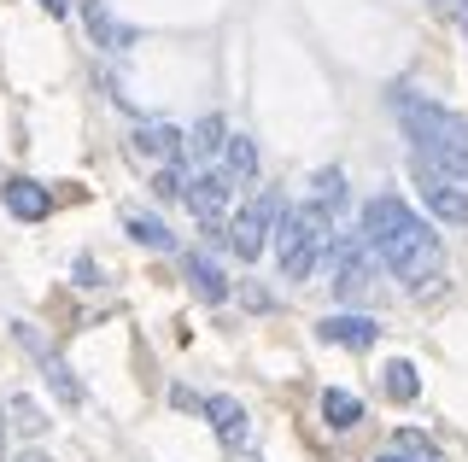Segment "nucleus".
<instances>
[{
	"instance_id": "nucleus-1",
	"label": "nucleus",
	"mask_w": 468,
	"mask_h": 462,
	"mask_svg": "<svg viewBox=\"0 0 468 462\" xmlns=\"http://www.w3.org/2000/svg\"><path fill=\"white\" fill-rule=\"evenodd\" d=\"M363 247L380 252V264H387L404 287L433 281L439 264H445V247H439V235L404 205V199H392V194H375L369 205H363Z\"/></svg>"
},
{
	"instance_id": "nucleus-2",
	"label": "nucleus",
	"mask_w": 468,
	"mask_h": 462,
	"mask_svg": "<svg viewBox=\"0 0 468 462\" xmlns=\"http://www.w3.org/2000/svg\"><path fill=\"white\" fill-rule=\"evenodd\" d=\"M399 123H404L410 152L421 164L468 182V118L463 111L439 106V100H421V94H399Z\"/></svg>"
},
{
	"instance_id": "nucleus-3",
	"label": "nucleus",
	"mask_w": 468,
	"mask_h": 462,
	"mask_svg": "<svg viewBox=\"0 0 468 462\" xmlns=\"http://www.w3.org/2000/svg\"><path fill=\"white\" fill-rule=\"evenodd\" d=\"M328 252V205H282L275 223V257H282V281H311L316 257Z\"/></svg>"
},
{
	"instance_id": "nucleus-4",
	"label": "nucleus",
	"mask_w": 468,
	"mask_h": 462,
	"mask_svg": "<svg viewBox=\"0 0 468 462\" xmlns=\"http://www.w3.org/2000/svg\"><path fill=\"white\" fill-rule=\"evenodd\" d=\"M410 176H416V187H421V205H428L439 223L468 228V182L445 176V170H433V164H421V158H410Z\"/></svg>"
},
{
	"instance_id": "nucleus-5",
	"label": "nucleus",
	"mask_w": 468,
	"mask_h": 462,
	"mask_svg": "<svg viewBox=\"0 0 468 462\" xmlns=\"http://www.w3.org/2000/svg\"><path fill=\"white\" fill-rule=\"evenodd\" d=\"M12 334H18V345H24V352L41 363V374H48V386L58 393V404H70V410H77V404H82V381H77V374H70L65 363H58V357L48 352V345H41V334H36L29 322H12Z\"/></svg>"
},
{
	"instance_id": "nucleus-6",
	"label": "nucleus",
	"mask_w": 468,
	"mask_h": 462,
	"mask_svg": "<svg viewBox=\"0 0 468 462\" xmlns=\"http://www.w3.org/2000/svg\"><path fill=\"white\" fill-rule=\"evenodd\" d=\"M334 287H340V299H363L375 287V269H369V257H363V240H351V235L334 240Z\"/></svg>"
},
{
	"instance_id": "nucleus-7",
	"label": "nucleus",
	"mask_w": 468,
	"mask_h": 462,
	"mask_svg": "<svg viewBox=\"0 0 468 462\" xmlns=\"http://www.w3.org/2000/svg\"><path fill=\"white\" fill-rule=\"evenodd\" d=\"M270 216H275V199H258V205H246V211H234V223H229V247L234 257H258L263 252V235H270Z\"/></svg>"
},
{
	"instance_id": "nucleus-8",
	"label": "nucleus",
	"mask_w": 468,
	"mask_h": 462,
	"mask_svg": "<svg viewBox=\"0 0 468 462\" xmlns=\"http://www.w3.org/2000/svg\"><path fill=\"white\" fill-rule=\"evenodd\" d=\"M316 340L322 345H346V352H369V345L380 340V322L375 316H322Z\"/></svg>"
},
{
	"instance_id": "nucleus-9",
	"label": "nucleus",
	"mask_w": 468,
	"mask_h": 462,
	"mask_svg": "<svg viewBox=\"0 0 468 462\" xmlns=\"http://www.w3.org/2000/svg\"><path fill=\"white\" fill-rule=\"evenodd\" d=\"M82 24H88V36H94V47H106V53L135 47V30H129L123 18H112L106 0H82Z\"/></svg>"
},
{
	"instance_id": "nucleus-10",
	"label": "nucleus",
	"mask_w": 468,
	"mask_h": 462,
	"mask_svg": "<svg viewBox=\"0 0 468 462\" xmlns=\"http://www.w3.org/2000/svg\"><path fill=\"white\" fill-rule=\"evenodd\" d=\"M0 199H6V211L18 216V223H41V216L53 211V194L41 182H29V176H12V182H0Z\"/></svg>"
},
{
	"instance_id": "nucleus-11",
	"label": "nucleus",
	"mask_w": 468,
	"mask_h": 462,
	"mask_svg": "<svg viewBox=\"0 0 468 462\" xmlns=\"http://www.w3.org/2000/svg\"><path fill=\"white\" fill-rule=\"evenodd\" d=\"M182 199H187V205H194V211L205 216V223H217V216L229 211V176H194Z\"/></svg>"
},
{
	"instance_id": "nucleus-12",
	"label": "nucleus",
	"mask_w": 468,
	"mask_h": 462,
	"mask_svg": "<svg viewBox=\"0 0 468 462\" xmlns=\"http://www.w3.org/2000/svg\"><path fill=\"white\" fill-rule=\"evenodd\" d=\"M182 264H187V281H194V293L205 299V305H223V299H229V281H223V269H217L205 252H187Z\"/></svg>"
},
{
	"instance_id": "nucleus-13",
	"label": "nucleus",
	"mask_w": 468,
	"mask_h": 462,
	"mask_svg": "<svg viewBox=\"0 0 468 462\" xmlns=\"http://www.w3.org/2000/svg\"><path fill=\"white\" fill-rule=\"evenodd\" d=\"M205 415H211V427H217V439H223V445H240L246 439V410L234 398H205Z\"/></svg>"
},
{
	"instance_id": "nucleus-14",
	"label": "nucleus",
	"mask_w": 468,
	"mask_h": 462,
	"mask_svg": "<svg viewBox=\"0 0 468 462\" xmlns=\"http://www.w3.org/2000/svg\"><path fill=\"white\" fill-rule=\"evenodd\" d=\"M223 176L229 182H252L258 176V147L246 135H229L223 141Z\"/></svg>"
},
{
	"instance_id": "nucleus-15",
	"label": "nucleus",
	"mask_w": 468,
	"mask_h": 462,
	"mask_svg": "<svg viewBox=\"0 0 468 462\" xmlns=\"http://www.w3.org/2000/svg\"><path fill=\"white\" fill-rule=\"evenodd\" d=\"M135 152H146V158H176V152H182V129H170V123L135 129Z\"/></svg>"
},
{
	"instance_id": "nucleus-16",
	"label": "nucleus",
	"mask_w": 468,
	"mask_h": 462,
	"mask_svg": "<svg viewBox=\"0 0 468 462\" xmlns=\"http://www.w3.org/2000/svg\"><path fill=\"white\" fill-rule=\"evenodd\" d=\"M123 228H129V240H135V247H153V252H176L170 228L158 223V216H141V211H129V216H123Z\"/></svg>"
},
{
	"instance_id": "nucleus-17",
	"label": "nucleus",
	"mask_w": 468,
	"mask_h": 462,
	"mask_svg": "<svg viewBox=\"0 0 468 462\" xmlns=\"http://www.w3.org/2000/svg\"><path fill=\"white\" fill-rule=\"evenodd\" d=\"M322 422L346 433V427H357V422H363V404L351 398V393H340V386H328V393H322Z\"/></svg>"
},
{
	"instance_id": "nucleus-18",
	"label": "nucleus",
	"mask_w": 468,
	"mask_h": 462,
	"mask_svg": "<svg viewBox=\"0 0 468 462\" xmlns=\"http://www.w3.org/2000/svg\"><path fill=\"white\" fill-rule=\"evenodd\" d=\"M387 398H399V404H416L421 398L416 363H404V357H392V363H387Z\"/></svg>"
},
{
	"instance_id": "nucleus-19",
	"label": "nucleus",
	"mask_w": 468,
	"mask_h": 462,
	"mask_svg": "<svg viewBox=\"0 0 468 462\" xmlns=\"http://www.w3.org/2000/svg\"><path fill=\"white\" fill-rule=\"evenodd\" d=\"M223 141H229V129H223V118H205V123L194 129V152H199V158L223 152Z\"/></svg>"
},
{
	"instance_id": "nucleus-20",
	"label": "nucleus",
	"mask_w": 468,
	"mask_h": 462,
	"mask_svg": "<svg viewBox=\"0 0 468 462\" xmlns=\"http://www.w3.org/2000/svg\"><path fill=\"white\" fill-rule=\"evenodd\" d=\"M399 457H404V462H445V457H439L416 427H404V433H399Z\"/></svg>"
},
{
	"instance_id": "nucleus-21",
	"label": "nucleus",
	"mask_w": 468,
	"mask_h": 462,
	"mask_svg": "<svg viewBox=\"0 0 468 462\" xmlns=\"http://www.w3.org/2000/svg\"><path fill=\"white\" fill-rule=\"evenodd\" d=\"M311 187H316V205H328V211L346 199V176H340V170H316V182H311Z\"/></svg>"
},
{
	"instance_id": "nucleus-22",
	"label": "nucleus",
	"mask_w": 468,
	"mask_h": 462,
	"mask_svg": "<svg viewBox=\"0 0 468 462\" xmlns=\"http://www.w3.org/2000/svg\"><path fill=\"white\" fill-rule=\"evenodd\" d=\"M153 194H158V199H182V194H187V187H182V170H176V164H170V170H158Z\"/></svg>"
},
{
	"instance_id": "nucleus-23",
	"label": "nucleus",
	"mask_w": 468,
	"mask_h": 462,
	"mask_svg": "<svg viewBox=\"0 0 468 462\" xmlns=\"http://www.w3.org/2000/svg\"><path fill=\"white\" fill-rule=\"evenodd\" d=\"M12 415H18V427H24V433H41V410H36L29 398H12Z\"/></svg>"
},
{
	"instance_id": "nucleus-24",
	"label": "nucleus",
	"mask_w": 468,
	"mask_h": 462,
	"mask_svg": "<svg viewBox=\"0 0 468 462\" xmlns=\"http://www.w3.org/2000/svg\"><path fill=\"white\" fill-rule=\"evenodd\" d=\"M77 281H82V287H100V269L88 264V257H82V264H77Z\"/></svg>"
},
{
	"instance_id": "nucleus-25",
	"label": "nucleus",
	"mask_w": 468,
	"mask_h": 462,
	"mask_svg": "<svg viewBox=\"0 0 468 462\" xmlns=\"http://www.w3.org/2000/svg\"><path fill=\"white\" fill-rule=\"evenodd\" d=\"M439 12H451V18H468V0H433Z\"/></svg>"
},
{
	"instance_id": "nucleus-26",
	"label": "nucleus",
	"mask_w": 468,
	"mask_h": 462,
	"mask_svg": "<svg viewBox=\"0 0 468 462\" xmlns=\"http://www.w3.org/2000/svg\"><path fill=\"white\" fill-rule=\"evenodd\" d=\"M36 6H48V18H58V12H65V0H36Z\"/></svg>"
},
{
	"instance_id": "nucleus-27",
	"label": "nucleus",
	"mask_w": 468,
	"mask_h": 462,
	"mask_svg": "<svg viewBox=\"0 0 468 462\" xmlns=\"http://www.w3.org/2000/svg\"><path fill=\"white\" fill-rule=\"evenodd\" d=\"M0 462H6V415H0Z\"/></svg>"
},
{
	"instance_id": "nucleus-28",
	"label": "nucleus",
	"mask_w": 468,
	"mask_h": 462,
	"mask_svg": "<svg viewBox=\"0 0 468 462\" xmlns=\"http://www.w3.org/2000/svg\"><path fill=\"white\" fill-rule=\"evenodd\" d=\"M18 462H53V457H41V451H24V457H18Z\"/></svg>"
},
{
	"instance_id": "nucleus-29",
	"label": "nucleus",
	"mask_w": 468,
	"mask_h": 462,
	"mask_svg": "<svg viewBox=\"0 0 468 462\" xmlns=\"http://www.w3.org/2000/svg\"><path fill=\"white\" fill-rule=\"evenodd\" d=\"M375 462H404V457H375Z\"/></svg>"
}]
</instances>
